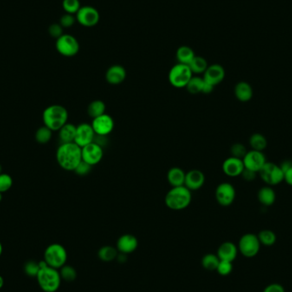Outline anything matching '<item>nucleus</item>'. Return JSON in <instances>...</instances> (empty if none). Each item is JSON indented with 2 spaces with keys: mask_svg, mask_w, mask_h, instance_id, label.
I'll list each match as a JSON object with an SVG mask.
<instances>
[{
  "mask_svg": "<svg viewBox=\"0 0 292 292\" xmlns=\"http://www.w3.org/2000/svg\"><path fill=\"white\" fill-rule=\"evenodd\" d=\"M233 262L228 261H220L218 267H217V272L220 275L222 276H228L233 272Z\"/></svg>",
  "mask_w": 292,
  "mask_h": 292,
  "instance_id": "nucleus-39",
  "label": "nucleus"
},
{
  "mask_svg": "<svg viewBox=\"0 0 292 292\" xmlns=\"http://www.w3.org/2000/svg\"><path fill=\"white\" fill-rule=\"evenodd\" d=\"M237 246L232 242H225L219 247L217 256L221 261H228L233 262L237 255Z\"/></svg>",
  "mask_w": 292,
  "mask_h": 292,
  "instance_id": "nucleus-21",
  "label": "nucleus"
},
{
  "mask_svg": "<svg viewBox=\"0 0 292 292\" xmlns=\"http://www.w3.org/2000/svg\"><path fill=\"white\" fill-rule=\"evenodd\" d=\"M244 168L258 174L261 168L265 163H267V159L265 157L263 151H247L245 156L243 158Z\"/></svg>",
  "mask_w": 292,
  "mask_h": 292,
  "instance_id": "nucleus-14",
  "label": "nucleus"
},
{
  "mask_svg": "<svg viewBox=\"0 0 292 292\" xmlns=\"http://www.w3.org/2000/svg\"><path fill=\"white\" fill-rule=\"evenodd\" d=\"M234 94L236 99L242 103L250 101L253 98L252 86L246 81H240L234 87Z\"/></svg>",
  "mask_w": 292,
  "mask_h": 292,
  "instance_id": "nucleus-22",
  "label": "nucleus"
},
{
  "mask_svg": "<svg viewBox=\"0 0 292 292\" xmlns=\"http://www.w3.org/2000/svg\"><path fill=\"white\" fill-rule=\"evenodd\" d=\"M256 175H257V173L254 172L252 170H249V169L244 168L241 176L243 177V179L246 180V181H253L256 178Z\"/></svg>",
  "mask_w": 292,
  "mask_h": 292,
  "instance_id": "nucleus-45",
  "label": "nucleus"
},
{
  "mask_svg": "<svg viewBox=\"0 0 292 292\" xmlns=\"http://www.w3.org/2000/svg\"><path fill=\"white\" fill-rule=\"evenodd\" d=\"M2 253H3V245H2V243L0 242V256L2 255Z\"/></svg>",
  "mask_w": 292,
  "mask_h": 292,
  "instance_id": "nucleus-49",
  "label": "nucleus"
},
{
  "mask_svg": "<svg viewBox=\"0 0 292 292\" xmlns=\"http://www.w3.org/2000/svg\"><path fill=\"white\" fill-rule=\"evenodd\" d=\"M249 144L254 151H263L268 146V140L264 135L256 132L250 136Z\"/></svg>",
  "mask_w": 292,
  "mask_h": 292,
  "instance_id": "nucleus-28",
  "label": "nucleus"
},
{
  "mask_svg": "<svg viewBox=\"0 0 292 292\" xmlns=\"http://www.w3.org/2000/svg\"><path fill=\"white\" fill-rule=\"evenodd\" d=\"M292 167V162L291 161H285L284 163H282V164L280 165V168L282 169V171H283L284 174L288 170V169H291Z\"/></svg>",
  "mask_w": 292,
  "mask_h": 292,
  "instance_id": "nucleus-47",
  "label": "nucleus"
},
{
  "mask_svg": "<svg viewBox=\"0 0 292 292\" xmlns=\"http://www.w3.org/2000/svg\"><path fill=\"white\" fill-rule=\"evenodd\" d=\"M261 245L256 234H245L240 237L237 249L243 256L247 258H252L258 254Z\"/></svg>",
  "mask_w": 292,
  "mask_h": 292,
  "instance_id": "nucleus-8",
  "label": "nucleus"
},
{
  "mask_svg": "<svg viewBox=\"0 0 292 292\" xmlns=\"http://www.w3.org/2000/svg\"><path fill=\"white\" fill-rule=\"evenodd\" d=\"M92 126L96 135L108 136L114 130V119L110 115L105 113L92 119Z\"/></svg>",
  "mask_w": 292,
  "mask_h": 292,
  "instance_id": "nucleus-13",
  "label": "nucleus"
},
{
  "mask_svg": "<svg viewBox=\"0 0 292 292\" xmlns=\"http://www.w3.org/2000/svg\"><path fill=\"white\" fill-rule=\"evenodd\" d=\"M53 132L52 130L48 128L47 126H43L40 127L35 133V138L36 141L40 144H46L52 139L53 137Z\"/></svg>",
  "mask_w": 292,
  "mask_h": 292,
  "instance_id": "nucleus-33",
  "label": "nucleus"
},
{
  "mask_svg": "<svg viewBox=\"0 0 292 292\" xmlns=\"http://www.w3.org/2000/svg\"><path fill=\"white\" fill-rule=\"evenodd\" d=\"M244 169L243 159L230 157L227 158L222 164V170L226 175L231 178L241 176Z\"/></svg>",
  "mask_w": 292,
  "mask_h": 292,
  "instance_id": "nucleus-16",
  "label": "nucleus"
},
{
  "mask_svg": "<svg viewBox=\"0 0 292 292\" xmlns=\"http://www.w3.org/2000/svg\"><path fill=\"white\" fill-rule=\"evenodd\" d=\"M81 156L84 162L89 163L92 167L95 166L103 159L104 148L96 142H92L89 145L81 148Z\"/></svg>",
  "mask_w": 292,
  "mask_h": 292,
  "instance_id": "nucleus-12",
  "label": "nucleus"
},
{
  "mask_svg": "<svg viewBox=\"0 0 292 292\" xmlns=\"http://www.w3.org/2000/svg\"><path fill=\"white\" fill-rule=\"evenodd\" d=\"M59 139L61 144L74 142L76 134V126L72 123H66L58 131Z\"/></svg>",
  "mask_w": 292,
  "mask_h": 292,
  "instance_id": "nucleus-25",
  "label": "nucleus"
},
{
  "mask_svg": "<svg viewBox=\"0 0 292 292\" xmlns=\"http://www.w3.org/2000/svg\"><path fill=\"white\" fill-rule=\"evenodd\" d=\"M75 21H76V17L74 16V15L66 13L64 15H61L59 24L61 25L63 28H69L74 26Z\"/></svg>",
  "mask_w": 292,
  "mask_h": 292,
  "instance_id": "nucleus-42",
  "label": "nucleus"
},
{
  "mask_svg": "<svg viewBox=\"0 0 292 292\" xmlns=\"http://www.w3.org/2000/svg\"><path fill=\"white\" fill-rule=\"evenodd\" d=\"M203 86H204L203 78L199 76H192L190 81L188 82L187 86H185V88L189 93L196 95V94L203 93Z\"/></svg>",
  "mask_w": 292,
  "mask_h": 292,
  "instance_id": "nucleus-30",
  "label": "nucleus"
},
{
  "mask_svg": "<svg viewBox=\"0 0 292 292\" xmlns=\"http://www.w3.org/2000/svg\"><path fill=\"white\" fill-rule=\"evenodd\" d=\"M138 239L132 234H124L117 240V249L122 254L133 252L138 247Z\"/></svg>",
  "mask_w": 292,
  "mask_h": 292,
  "instance_id": "nucleus-20",
  "label": "nucleus"
},
{
  "mask_svg": "<svg viewBox=\"0 0 292 292\" xmlns=\"http://www.w3.org/2000/svg\"><path fill=\"white\" fill-rule=\"evenodd\" d=\"M257 198L263 206L269 207L275 203L276 193L273 188L269 185H266L259 190Z\"/></svg>",
  "mask_w": 292,
  "mask_h": 292,
  "instance_id": "nucleus-24",
  "label": "nucleus"
},
{
  "mask_svg": "<svg viewBox=\"0 0 292 292\" xmlns=\"http://www.w3.org/2000/svg\"><path fill=\"white\" fill-rule=\"evenodd\" d=\"M40 268L39 262L35 261H28L24 266L25 273L30 277H36L40 272Z\"/></svg>",
  "mask_w": 292,
  "mask_h": 292,
  "instance_id": "nucleus-40",
  "label": "nucleus"
},
{
  "mask_svg": "<svg viewBox=\"0 0 292 292\" xmlns=\"http://www.w3.org/2000/svg\"><path fill=\"white\" fill-rule=\"evenodd\" d=\"M220 259L217 255L214 254H208L203 257L202 260V264L203 268L209 271H214L217 269L219 263H220Z\"/></svg>",
  "mask_w": 292,
  "mask_h": 292,
  "instance_id": "nucleus-34",
  "label": "nucleus"
},
{
  "mask_svg": "<svg viewBox=\"0 0 292 292\" xmlns=\"http://www.w3.org/2000/svg\"><path fill=\"white\" fill-rule=\"evenodd\" d=\"M259 241L262 245L270 246L274 245V243H276L277 236L274 232L268 229L265 230H261L258 234H257Z\"/></svg>",
  "mask_w": 292,
  "mask_h": 292,
  "instance_id": "nucleus-31",
  "label": "nucleus"
},
{
  "mask_svg": "<svg viewBox=\"0 0 292 292\" xmlns=\"http://www.w3.org/2000/svg\"><path fill=\"white\" fill-rule=\"evenodd\" d=\"M60 275H61V280H64L67 282H72L76 279V271L69 265L65 264L61 268Z\"/></svg>",
  "mask_w": 292,
  "mask_h": 292,
  "instance_id": "nucleus-35",
  "label": "nucleus"
},
{
  "mask_svg": "<svg viewBox=\"0 0 292 292\" xmlns=\"http://www.w3.org/2000/svg\"><path fill=\"white\" fill-rule=\"evenodd\" d=\"M56 49L59 54L66 58L74 57L80 51V44L76 38L70 34H62L56 41Z\"/></svg>",
  "mask_w": 292,
  "mask_h": 292,
  "instance_id": "nucleus-9",
  "label": "nucleus"
},
{
  "mask_svg": "<svg viewBox=\"0 0 292 292\" xmlns=\"http://www.w3.org/2000/svg\"><path fill=\"white\" fill-rule=\"evenodd\" d=\"M13 178L8 174H0V192L3 193L12 187Z\"/></svg>",
  "mask_w": 292,
  "mask_h": 292,
  "instance_id": "nucleus-37",
  "label": "nucleus"
},
{
  "mask_svg": "<svg viewBox=\"0 0 292 292\" xmlns=\"http://www.w3.org/2000/svg\"><path fill=\"white\" fill-rule=\"evenodd\" d=\"M2 198H3V196H2V193L0 192V202L2 201Z\"/></svg>",
  "mask_w": 292,
  "mask_h": 292,
  "instance_id": "nucleus-50",
  "label": "nucleus"
},
{
  "mask_svg": "<svg viewBox=\"0 0 292 292\" xmlns=\"http://www.w3.org/2000/svg\"><path fill=\"white\" fill-rule=\"evenodd\" d=\"M189 68H191L192 74H203L206 71L207 68L209 67L208 61L203 57L195 56L192 61L188 65Z\"/></svg>",
  "mask_w": 292,
  "mask_h": 292,
  "instance_id": "nucleus-29",
  "label": "nucleus"
},
{
  "mask_svg": "<svg viewBox=\"0 0 292 292\" xmlns=\"http://www.w3.org/2000/svg\"><path fill=\"white\" fill-rule=\"evenodd\" d=\"M204 183H205V175L198 169H192L189 172L185 173L184 185L190 191H198L203 187Z\"/></svg>",
  "mask_w": 292,
  "mask_h": 292,
  "instance_id": "nucleus-18",
  "label": "nucleus"
},
{
  "mask_svg": "<svg viewBox=\"0 0 292 292\" xmlns=\"http://www.w3.org/2000/svg\"><path fill=\"white\" fill-rule=\"evenodd\" d=\"M195 53L191 47L187 46H182L178 47L176 52V59L178 63L181 64L189 65L195 58Z\"/></svg>",
  "mask_w": 292,
  "mask_h": 292,
  "instance_id": "nucleus-26",
  "label": "nucleus"
},
{
  "mask_svg": "<svg viewBox=\"0 0 292 292\" xmlns=\"http://www.w3.org/2000/svg\"><path fill=\"white\" fill-rule=\"evenodd\" d=\"M215 199L221 206H230L236 198V190L231 183L223 182L215 189Z\"/></svg>",
  "mask_w": 292,
  "mask_h": 292,
  "instance_id": "nucleus-10",
  "label": "nucleus"
},
{
  "mask_svg": "<svg viewBox=\"0 0 292 292\" xmlns=\"http://www.w3.org/2000/svg\"><path fill=\"white\" fill-rule=\"evenodd\" d=\"M99 257L103 261H111L117 257V250L112 246H104L99 249Z\"/></svg>",
  "mask_w": 292,
  "mask_h": 292,
  "instance_id": "nucleus-32",
  "label": "nucleus"
},
{
  "mask_svg": "<svg viewBox=\"0 0 292 292\" xmlns=\"http://www.w3.org/2000/svg\"><path fill=\"white\" fill-rule=\"evenodd\" d=\"M3 284H4V280H3V277L0 275V290L2 289V287L3 286Z\"/></svg>",
  "mask_w": 292,
  "mask_h": 292,
  "instance_id": "nucleus-48",
  "label": "nucleus"
},
{
  "mask_svg": "<svg viewBox=\"0 0 292 292\" xmlns=\"http://www.w3.org/2000/svg\"><path fill=\"white\" fill-rule=\"evenodd\" d=\"M95 135L92 124L80 123L76 126V134L74 138V143L80 147H84L94 141Z\"/></svg>",
  "mask_w": 292,
  "mask_h": 292,
  "instance_id": "nucleus-15",
  "label": "nucleus"
},
{
  "mask_svg": "<svg viewBox=\"0 0 292 292\" xmlns=\"http://www.w3.org/2000/svg\"><path fill=\"white\" fill-rule=\"evenodd\" d=\"M68 254L63 246L59 243L50 244L44 254V260L51 268L59 269L66 264Z\"/></svg>",
  "mask_w": 292,
  "mask_h": 292,
  "instance_id": "nucleus-5",
  "label": "nucleus"
},
{
  "mask_svg": "<svg viewBox=\"0 0 292 292\" xmlns=\"http://www.w3.org/2000/svg\"><path fill=\"white\" fill-rule=\"evenodd\" d=\"M126 71L121 65H112L108 68L105 74V79L107 82L113 86H117L122 83L126 80Z\"/></svg>",
  "mask_w": 292,
  "mask_h": 292,
  "instance_id": "nucleus-19",
  "label": "nucleus"
},
{
  "mask_svg": "<svg viewBox=\"0 0 292 292\" xmlns=\"http://www.w3.org/2000/svg\"><path fill=\"white\" fill-rule=\"evenodd\" d=\"M184 178L185 173L183 169L178 167H173L167 174V179L172 187L184 185Z\"/></svg>",
  "mask_w": 292,
  "mask_h": 292,
  "instance_id": "nucleus-23",
  "label": "nucleus"
},
{
  "mask_svg": "<svg viewBox=\"0 0 292 292\" xmlns=\"http://www.w3.org/2000/svg\"><path fill=\"white\" fill-rule=\"evenodd\" d=\"M38 284L45 292H56L61 285V275L58 269L46 267L40 269L36 276Z\"/></svg>",
  "mask_w": 292,
  "mask_h": 292,
  "instance_id": "nucleus-4",
  "label": "nucleus"
},
{
  "mask_svg": "<svg viewBox=\"0 0 292 292\" xmlns=\"http://www.w3.org/2000/svg\"><path fill=\"white\" fill-rule=\"evenodd\" d=\"M192 195L191 191L184 185L172 187L165 196V204L169 209L175 211L183 210L191 204Z\"/></svg>",
  "mask_w": 292,
  "mask_h": 292,
  "instance_id": "nucleus-2",
  "label": "nucleus"
},
{
  "mask_svg": "<svg viewBox=\"0 0 292 292\" xmlns=\"http://www.w3.org/2000/svg\"><path fill=\"white\" fill-rule=\"evenodd\" d=\"M287 184L292 186V167L285 173V180Z\"/></svg>",
  "mask_w": 292,
  "mask_h": 292,
  "instance_id": "nucleus-46",
  "label": "nucleus"
},
{
  "mask_svg": "<svg viewBox=\"0 0 292 292\" xmlns=\"http://www.w3.org/2000/svg\"><path fill=\"white\" fill-rule=\"evenodd\" d=\"M105 111H106V105L105 102L99 99L91 102L87 107L88 116L92 117V119L105 114Z\"/></svg>",
  "mask_w": 292,
  "mask_h": 292,
  "instance_id": "nucleus-27",
  "label": "nucleus"
},
{
  "mask_svg": "<svg viewBox=\"0 0 292 292\" xmlns=\"http://www.w3.org/2000/svg\"><path fill=\"white\" fill-rule=\"evenodd\" d=\"M226 76V71L222 65L215 64L209 65L206 71L203 73V80L208 83L211 84L212 86H216L220 83H222Z\"/></svg>",
  "mask_w": 292,
  "mask_h": 292,
  "instance_id": "nucleus-17",
  "label": "nucleus"
},
{
  "mask_svg": "<svg viewBox=\"0 0 292 292\" xmlns=\"http://www.w3.org/2000/svg\"><path fill=\"white\" fill-rule=\"evenodd\" d=\"M247 149L243 144L240 143H236L234 145H232L231 147V157H237L239 159H243L246 153H247Z\"/></svg>",
  "mask_w": 292,
  "mask_h": 292,
  "instance_id": "nucleus-38",
  "label": "nucleus"
},
{
  "mask_svg": "<svg viewBox=\"0 0 292 292\" xmlns=\"http://www.w3.org/2000/svg\"><path fill=\"white\" fill-rule=\"evenodd\" d=\"M263 292H286L285 288L280 284L274 283L265 287Z\"/></svg>",
  "mask_w": 292,
  "mask_h": 292,
  "instance_id": "nucleus-44",
  "label": "nucleus"
},
{
  "mask_svg": "<svg viewBox=\"0 0 292 292\" xmlns=\"http://www.w3.org/2000/svg\"><path fill=\"white\" fill-rule=\"evenodd\" d=\"M42 118L44 126H47L53 132L59 131L68 122V111L62 105H50L44 111Z\"/></svg>",
  "mask_w": 292,
  "mask_h": 292,
  "instance_id": "nucleus-3",
  "label": "nucleus"
},
{
  "mask_svg": "<svg viewBox=\"0 0 292 292\" xmlns=\"http://www.w3.org/2000/svg\"><path fill=\"white\" fill-rule=\"evenodd\" d=\"M80 0H63L62 1V8L64 11L68 14L74 15L80 9Z\"/></svg>",
  "mask_w": 292,
  "mask_h": 292,
  "instance_id": "nucleus-36",
  "label": "nucleus"
},
{
  "mask_svg": "<svg viewBox=\"0 0 292 292\" xmlns=\"http://www.w3.org/2000/svg\"><path fill=\"white\" fill-rule=\"evenodd\" d=\"M56 158L61 169L66 171H74L82 161L81 147L74 142L61 144L57 150Z\"/></svg>",
  "mask_w": 292,
  "mask_h": 292,
  "instance_id": "nucleus-1",
  "label": "nucleus"
},
{
  "mask_svg": "<svg viewBox=\"0 0 292 292\" xmlns=\"http://www.w3.org/2000/svg\"><path fill=\"white\" fill-rule=\"evenodd\" d=\"M262 181L269 185H277L285 180V174L276 163L267 162L258 172Z\"/></svg>",
  "mask_w": 292,
  "mask_h": 292,
  "instance_id": "nucleus-7",
  "label": "nucleus"
},
{
  "mask_svg": "<svg viewBox=\"0 0 292 292\" xmlns=\"http://www.w3.org/2000/svg\"><path fill=\"white\" fill-rule=\"evenodd\" d=\"M48 32L52 37L56 38L58 40L63 34V28L59 23H53L48 28Z\"/></svg>",
  "mask_w": 292,
  "mask_h": 292,
  "instance_id": "nucleus-43",
  "label": "nucleus"
},
{
  "mask_svg": "<svg viewBox=\"0 0 292 292\" xmlns=\"http://www.w3.org/2000/svg\"><path fill=\"white\" fill-rule=\"evenodd\" d=\"M75 15L77 22L86 28L94 27L99 23L100 20V15L98 9L88 5L80 7L79 11Z\"/></svg>",
  "mask_w": 292,
  "mask_h": 292,
  "instance_id": "nucleus-11",
  "label": "nucleus"
},
{
  "mask_svg": "<svg viewBox=\"0 0 292 292\" xmlns=\"http://www.w3.org/2000/svg\"><path fill=\"white\" fill-rule=\"evenodd\" d=\"M193 74L188 65L177 63L173 66L169 73V81L175 88H185Z\"/></svg>",
  "mask_w": 292,
  "mask_h": 292,
  "instance_id": "nucleus-6",
  "label": "nucleus"
},
{
  "mask_svg": "<svg viewBox=\"0 0 292 292\" xmlns=\"http://www.w3.org/2000/svg\"><path fill=\"white\" fill-rule=\"evenodd\" d=\"M92 166L90 165L89 163L81 161L78 166L75 168L74 172L77 175L79 176H86L88 175L91 171H92Z\"/></svg>",
  "mask_w": 292,
  "mask_h": 292,
  "instance_id": "nucleus-41",
  "label": "nucleus"
}]
</instances>
